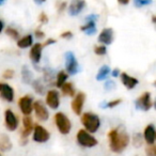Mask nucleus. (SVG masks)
Instances as JSON below:
<instances>
[{"label": "nucleus", "mask_w": 156, "mask_h": 156, "mask_svg": "<svg viewBox=\"0 0 156 156\" xmlns=\"http://www.w3.org/2000/svg\"><path fill=\"white\" fill-rule=\"evenodd\" d=\"M152 23H153V24H155L156 25V15H153L152 16Z\"/></svg>", "instance_id": "de8ad7c7"}, {"label": "nucleus", "mask_w": 156, "mask_h": 156, "mask_svg": "<svg viewBox=\"0 0 156 156\" xmlns=\"http://www.w3.org/2000/svg\"><path fill=\"white\" fill-rule=\"evenodd\" d=\"M80 31L87 35H94L98 32V27H96V22H86L83 25L80 26Z\"/></svg>", "instance_id": "393cba45"}, {"label": "nucleus", "mask_w": 156, "mask_h": 156, "mask_svg": "<svg viewBox=\"0 0 156 156\" xmlns=\"http://www.w3.org/2000/svg\"><path fill=\"white\" fill-rule=\"evenodd\" d=\"M54 122L56 125L58 132L61 135H69L72 130V122L69 120V118L65 115L64 112H58L55 113L54 115Z\"/></svg>", "instance_id": "7ed1b4c3"}, {"label": "nucleus", "mask_w": 156, "mask_h": 156, "mask_svg": "<svg viewBox=\"0 0 156 156\" xmlns=\"http://www.w3.org/2000/svg\"><path fill=\"white\" fill-rule=\"evenodd\" d=\"M57 73L54 69H50L48 66H45L42 69V78L43 80L45 81V83L47 86H55V83H56V76Z\"/></svg>", "instance_id": "6ab92c4d"}, {"label": "nucleus", "mask_w": 156, "mask_h": 156, "mask_svg": "<svg viewBox=\"0 0 156 156\" xmlns=\"http://www.w3.org/2000/svg\"><path fill=\"white\" fill-rule=\"evenodd\" d=\"M20 78H22V83L24 85H31L32 81L34 80V75L33 72L28 65H23L20 69Z\"/></svg>", "instance_id": "412c9836"}, {"label": "nucleus", "mask_w": 156, "mask_h": 156, "mask_svg": "<svg viewBox=\"0 0 156 156\" xmlns=\"http://www.w3.org/2000/svg\"><path fill=\"white\" fill-rule=\"evenodd\" d=\"M80 123L87 132L95 134L100 129L102 122L98 115L91 111H87V112H83V115H80Z\"/></svg>", "instance_id": "f03ea898"}, {"label": "nucleus", "mask_w": 156, "mask_h": 156, "mask_svg": "<svg viewBox=\"0 0 156 156\" xmlns=\"http://www.w3.org/2000/svg\"><path fill=\"white\" fill-rule=\"evenodd\" d=\"M60 90H61V93H62L64 96H67V98H73L74 96L77 94L75 87H74V83H71V81H67V83H65L64 85L62 86V88H61Z\"/></svg>", "instance_id": "bb28decb"}, {"label": "nucleus", "mask_w": 156, "mask_h": 156, "mask_svg": "<svg viewBox=\"0 0 156 156\" xmlns=\"http://www.w3.org/2000/svg\"><path fill=\"white\" fill-rule=\"evenodd\" d=\"M45 104L48 108L51 110H57L59 109L61 105V98L60 92L57 89H49L47 90L45 94Z\"/></svg>", "instance_id": "6e6552de"}, {"label": "nucleus", "mask_w": 156, "mask_h": 156, "mask_svg": "<svg viewBox=\"0 0 156 156\" xmlns=\"http://www.w3.org/2000/svg\"><path fill=\"white\" fill-rule=\"evenodd\" d=\"M153 106V102L151 100V93L150 92H143L136 101H135V107L138 110L149 111Z\"/></svg>", "instance_id": "4468645a"}, {"label": "nucleus", "mask_w": 156, "mask_h": 156, "mask_svg": "<svg viewBox=\"0 0 156 156\" xmlns=\"http://www.w3.org/2000/svg\"><path fill=\"white\" fill-rule=\"evenodd\" d=\"M46 1H47V0H33V2H34L35 5H44V3H45Z\"/></svg>", "instance_id": "a18cd8bd"}, {"label": "nucleus", "mask_w": 156, "mask_h": 156, "mask_svg": "<svg viewBox=\"0 0 156 156\" xmlns=\"http://www.w3.org/2000/svg\"><path fill=\"white\" fill-rule=\"evenodd\" d=\"M7 1H8V0H0V7H2V5H5Z\"/></svg>", "instance_id": "09e8293b"}, {"label": "nucleus", "mask_w": 156, "mask_h": 156, "mask_svg": "<svg viewBox=\"0 0 156 156\" xmlns=\"http://www.w3.org/2000/svg\"><path fill=\"white\" fill-rule=\"evenodd\" d=\"M86 100H87V95H86V93H83V92H77V94L73 98V100H72V102H71V108H72V111H73L76 115H83Z\"/></svg>", "instance_id": "9b49d317"}, {"label": "nucleus", "mask_w": 156, "mask_h": 156, "mask_svg": "<svg viewBox=\"0 0 156 156\" xmlns=\"http://www.w3.org/2000/svg\"><path fill=\"white\" fill-rule=\"evenodd\" d=\"M5 34L12 39L13 41H18L20 39V32L15 28V27L9 26L5 28Z\"/></svg>", "instance_id": "c85d7f7f"}, {"label": "nucleus", "mask_w": 156, "mask_h": 156, "mask_svg": "<svg viewBox=\"0 0 156 156\" xmlns=\"http://www.w3.org/2000/svg\"><path fill=\"white\" fill-rule=\"evenodd\" d=\"M33 112L34 115L39 121L41 122H46L49 119V110H48V107L46 106V104L41 100L34 101V104H33Z\"/></svg>", "instance_id": "1a4fd4ad"}, {"label": "nucleus", "mask_w": 156, "mask_h": 156, "mask_svg": "<svg viewBox=\"0 0 156 156\" xmlns=\"http://www.w3.org/2000/svg\"><path fill=\"white\" fill-rule=\"evenodd\" d=\"M86 5H87L86 0H72L67 5V14L72 17L78 16L85 10Z\"/></svg>", "instance_id": "dca6fc26"}, {"label": "nucleus", "mask_w": 156, "mask_h": 156, "mask_svg": "<svg viewBox=\"0 0 156 156\" xmlns=\"http://www.w3.org/2000/svg\"><path fill=\"white\" fill-rule=\"evenodd\" d=\"M57 41L55 39H52V37H49V39H47L45 42L43 43V46L44 47H46V46H49V45H54V44H56Z\"/></svg>", "instance_id": "79ce46f5"}, {"label": "nucleus", "mask_w": 156, "mask_h": 156, "mask_svg": "<svg viewBox=\"0 0 156 156\" xmlns=\"http://www.w3.org/2000/svg\"><path fill=\"white\" fill-rule=\"evenodd\" d=\"M46 83L45 81L43 80V78H35L34 80L31 83V87H32L33 91L37 94V95H44L46 94L47 90H46Z\"/></svg>", "instance_id": "5701e85b"}, {"label": "nucleus", "mask_w": 156, "mask_h": 156, "mask_svg": "<svg viewBox=\"0 0 156 156\" xmlns=\"http://www.w3.org/2000/svg\"><path fill=\"white\" fill-rule=\"evenodd\" d=\"M43 44L37 42L32 45V47L29 50V59L32 62L33 65H39L42 60V55H43Z\"/></svg>", "instance_id": "2eb2a0df"}, {"label": "nucleus", "mask_w": 156, "mask_h": 156, "mask_svg": "<svg viewBox=\"0 0 156 156\" xmlns=\"http://www.w3.org/2000/svg\"><path fill=\"white\" fill-rule=\"evenodd\" d=\"M117 1L120 5H127L130 2V0H117Z\"/></svg>", "instance_id": "c03bdc74"}, {"label": "nucleus", "mask_w": 156, "mask_h": 156, "mask_svg": "<svg viewBox=\"0 0 156 156\" xmlns=\"http://www.w3.org/2000/svg\"><path fill=\"white\" fill-rule=\"evenodd\" d=\"M145 155L147 156H156V145H147L145 147Z\"/></svg>", "instance_id": "e433bc0d"}, {"label": "nucleus", "mask_w": 156, "mask_h": 156, "mask_svg": "<svg viewBox=\"0 0 156 156\" xmlns=\"http://www.w3.org/2000/svg\"><path fill=\"white\" fill-rule=\"evenodd\" d=\"M98 14H89L85 17L86 22H98Z\"/></svg>", "instance_id": "a19ab883"}, {"label": "nucleus", "mask_w": 156, "mask_h": 156, "mask_svg": "<svg viewBox=\"0 0 156 156\" xmlns=\"http://www.w3.org/2000/svg\"><path fill=\"white\" fill-rule=\"evenodd\" d=\"M69 75L65 72V69H61L57 73L56 76V83H55V86H56L58 89H61L62 86L64 85L65 83H67V79H69Z\"/></svg>", "instance_id": "cd10ccee"}, {"label": "nucleus", "mask_w": 156, "mask_h": 156, "mask_svg": "<svg viewBox=\"0 0 156 156\" xmlns=\"http://www.w3.org/2000/svg\"><path fill=\"white\" fill-rule=\"evenodd\" d=\"M64 67L65 72L69 76L76 75L80 71L79 62H78L77 58H76L75 54L73 51H66L64 54Z\"/></svg>", "instance_id": "423d86ee"}, {"label": "nucleus", "mask_w": 156, "mask_h": 156, "mask_svg": "<svg viewBox=\"0 0 156 156\" xmlns=\"http://www.w3.org/2000/svg\"><path fill=\"white\" fill-rule=\"evenodd\" d=\"M108 137L109 149L115 154H120L128 147L130 142V137L125 129L121 127L112 128L107 134Z\"/></svg>", "instance_id": "f257e3e1"}, {"label": "nucleus", "mask_w": 156, "mask_h": 156, "mask_svg": "<svg viewBox=\"0 0 156 156\" xmlns=\"http://www.w3.org/2000/svg\"><path fill=\"white\" fill-rule=\"evenodd\" d=\"M37 20H39L40 24L43 26V25H47L48 24V22H49V17H48V15L45 13V12H41V13L39 14Z\"/></svg>", "instance_id": "f704fd0d"}, {"label": "nucleus", "mask_w": 156, "mask_h": 156, "mask_svg": "<svg viewBox=\"0 0 156 156\" xmlns=\"http://www.w3.org/2000/svg\"><path fill=\"white\" fill-rule=\"evenodd\" d=\"M33 37H34L37 41H42V40L45 39V32H44L42 29H35L34 33H33Z\"/></svg>", "instance_id": "4c0bfd02"}, {"label": "nucleus", "mask_w": 156, "mask_h": 156, "mask_svg": "<svg viewBox=\"0 0 156 156\" xmlns=\"http://www.w3.org/2000/svg\"><path fill=\"white\" fill-rule=\"evenodd\" d=\"M110 75H111V77H113V78H118L121 75V71H120L119 69H111Z\"/></svg>", "instance_id": "37998d69"}, {"label": "nucleus", "mask_w": 156, "mask_h": 156, "mask_svg": "<svg viewBox=\"0 0 156 156\" xmlns=\"http://www.w3.org/2000/svg\"><path fill=\"white\" fill-rule=\"evenodd\" d=\"M67 2L66 1H60L59 2V5H57V11H58V13H63L64 11H66L67 10Z\"/></svg>", "instance_id": "58836bf2"}, {"label": "nucleus", "mask_w": 156, "mask_h": 156, "mask_svg": "<svg viewBox=\"0 0 156 156\" xmlns=\"http://www.w3.org/2000/svg\"><path fill=\"white\" fill-rule=\"evenodd\" d=\"M115 39V32H113V29L110 27H106V28L102 29L100 33H98V42L103 45H111Z\"/></svg>", "instance_id": "f3484780"}, {"label": "nucleus", "mask_w": 156, "mask_h": 156, "mask_svg": "<svg viewBox=\"0 0 156 156\" xmlns=\"http://www.w3.org/2000/svg\"><path fill=\"white\" fill-rule=\"evenodd\" d=\"M76 142L81 147H94L98 144V140L93 134L87 132L85 128H81L76 134Z\"/></svg>", "instance_id": "20e7f679"}, {"label": "nucleus", "mask_w": 156, "mask_h": 156, "mask_svg": "<svg viewBox=\"0 0 156 156\" xmlns=\"http://www.w3.org/2000/svg\"><path fill=\"white\" fill-rule=\"evenodd\" d=\"M143 135H141L140 133H136V134H134V136H133L132 138V142H133V145H134L135 147H140L141 145H142V142H143Z\"/></svg>", "instance_id": "7c9ffc66"}, {"label": "nucleus", "mask_w": 156, "mask_h": 156, "mask_svg": "<svg viewBox=\"0 0 156 156\" xmlns=\"http://www.w3.org/2000/svg\"><path fill=\"white\" fill-rule=\"evenodd\" d=\"M110 73H111L110 66L107 64H103L102 66L98 69V73H96L95 79L98 81H104L108 78V76L110 75Z\"/></svg>", "instance_id": "a878e982"}, {"label": "nucleus", "mask_w": 156, "mask_h": 156, "mask_svg": "<svg viewBox=\"0 0 156 156\" xmlns=\"http://www.w3.org/2000/svg\"><path fill=\"white\" fill-rule=\"evenodd\" d=\"M18 108L23 115H31L33 112V104H34V98L30 94L23 95L18 100Z\"/></svg>", "instance_id": "9d476101"}, {"label": "nucleus", "mask_w": 156, "mask_h": 156, "mask_svg": "<svg viewBox=\"0 0 156 156\" xmlns=\"http://www.w3.org/2000/svg\"><path fill=\"white\" fill-rule=\"evenodd\" d=\"M14 76H15V71L12 69H5L2 73V78L5 79V80H11V79L14 78Z\"/></svg>", "instance_id": "473e14b6"}, {"label": "nucleus", "mask_w": 156, "mask_h": 156, "mask_svg": "<svg viewBox=\"0 0 156 156\" xmlns=\"http://www.w3.org/2000/svg\"><path fill=\"white\" fill-rule=\"evenodd\" d=\"M34 41V37L33 34L29 33V34H26L24 37H20L18 41H16V46H17L20 49H27V48H31Z\"/></svg>", "instance_id": "4be33fe9"}, {"label": "nucleus", "mask_w": 156, "mask_h": 156, "mask_svg": "<svg viewBox=\"0 0 156 156\" xmlns=\"http://www.w3.org/2000/svg\"><path fill=\"white\" fill-rule=\"evenodd\" d=\"M154 87H156V81H154Z\"/></svg>", "instance_id": "3c124183"}, {"label": "nucleus", "mask_w": 156, "mask_h": 156, "mask_svg": "<svg viewBox=\"0 0 156 156\" xmlns=\"http://www.w3.org/2000/svg\"><path fill=\"white\" fill-rule=\"evenodd\" d=\"M50 139V133L41 124H35L32 133V140L37 143H46Z\"/></svg>", "instance_id": "f8f14e48"}, {"label": "nucleus", "mask_w": 156, "mask_h": 156, "mask_svg": "<svg viewBox=\"0 0 156 156\" xmlns=\"http://www.w3.org/2000/svg\"><path fill=\"white\" fill-rule=\"evenodd\" d=\"M12 147H13V143L11 141V138L7 134L0 135V152L11 151Z\"/></svg>", "instance_id": "b1692460"}, {"label": "nucleus", "mask_w": 156, "mask_h": 156, "mask_svg": "<svg viewBox=\"0 0 156 156\" xmlns=\"http://www.w3.org/2000/svg\"><path fill=\"white\" fill-rule=\"evenodd\" d=\"M153 107H154V108L156 109V100H155V102L153 103Z\"/></svg>", "instance_id": "8fccbe9b"}, {"label": "nucleus", "mask_w": 156, "mask_h": 156, "mask_svg": "<svg viewBox=\"0 0 156 156\" xmlns=\"http://www.w3.org/2000/svg\"><path fill=\"white\" fill-rule=\"evenodd\" d=\"M134 5L136 8H142L145 5H149L153 2V0H133Z\"/></svg>", "instance_id": "72a5a7b5"}, {"label": "nucleus", "mask_w": 156, "mask_h": 156, "mask_svg": "<svg viewBox=\"0 0 156 156\" xmlns=\"http://www.w3.org/2000/svg\"><path fill=\"white\" fill-rule=\"evenodd\" d=\"M3 30H5V23H3L2 20H0V34L2 33Z\"/></svg>", "instance_id": "49530a36"}, {"label": "nucleus", "mask_w": 156, "mask_h": 156, "mask_svg": "<svg viewBox=\"0 0 156 156\" xmlns=\"http://www.w3.org/2000/svg\"><path fill=\"white\" fill-rule=\"evenodd\" d=\"M94 54L100 57L105 56L107 54V46L103 45V44H98V45L94 46Z\"/></svg>", "instance_id": "2f4dec72"}, {"label": "nucleus", "mask_w": 156, "mask_h": 156, "mask_svg": "<svg viewBox=\"0 0 156 156\" xmlns=\"http://www.w3.org/2000/svg\"><path fill=\"white\" fill-rule=\"evenodd\" d=\"M23 127L20 130V145H26L28 143V138L30 135H32L34 129V122L31 115H24L22 120Z\"/></svg>", "instance_id": "39448f33"}, {"label": "nucleus", "mask_w": 156, "mask_h": 156, "mask_svg": "<svg viewBox=\"0 0 156 156\" xmlns=\"http://www.w3.org/2000/svg\"><path fill=\"white\" fill-rule=\"evenodd\" d=\"M122 103L121 98H115L112 101H108V102H103L102 104H100V107L103 109H111V108H115L117 106H119Z\"/></svg>", "instance_id": "c756f323"}, {"label": "nucleus", "mask_w": 156, "mask_h": 156, "mask_svg": "<svg viewBox=\"0 0 156 156\" xmlns=\"http://www.w3.org/2000/svg\"><path fill=\"white\" fill-rule=\"evenodd\" d=\"M120 79H121V83L124 87L127 90H133L137 87V85L139 83V80L134 76H130L129 74H127L126 72H122L121 75H120Z\"/></svg>", "instance_id": "a211bd4d"}, {"label": "nucleus", "mask_w": 156, "mask_h": 156, "mask_svg": "<svg viewBox=\"0 0 156 156\" xmlns=\"http://www.w3.org/2000/svg\"><path fill=\"white\" fill-rule=\"evenodd\" d=\"M74 37V33L72 32V31L67 30V31H63L62 33L60 34V37L62 40H66V41H69V40H72Z\"/></svg>", "instance_id": "ea45409f"}, {"label": "nucleus", "mask_w": 156, "mask_h": 156, "mask_svg": "<svg viewBox=\"0 0 156 156\" xmlns=\"http://www.w3.org/2000/svg\"><path fill=\"white\" fill-rule=\"evenodd\" d=\"M0 98L7 103H13L15 100V90L11 85L0 81Z\"/></svg>", "instance_id": "ddd939ff"}, {"label": "nucleus", "mask_w": 156, "mask_h": 156, "mask_svg": "<svg viewBox=\"0 0 156 156\" xmlns=\"http://www.w3.org/2000/svg\"><path fill=\"white\" fill-rule=\"evenodd\" d=\"M104 89L106 91H112V90L115 89V83L112 80V79H107L104 83Z\"/></svg>", "instance_id": "c9c22d12"}, {"label": "nucleus", "mask_w": 156, "mask_h": 156, "mask_svg": "<svg viewBox=\"0 0 156 156\" xmlns=\"http://www.w3.org/2000/svg\"><path fill=\"white\" fill-rule=\"evenodd\" d=\"M3 122L9 132H15L20 126V118L11 108H7L3 112Z\"/></svg>", "instance_id": "0eeeda50"}, {"label": "nucleus", "mask_w": 156, "mask_h": 156, "mask_svg": "<svg viewBox=\"0 0 156 156\" xmlns=\"http://www.w3.org/2000/svg\"><path fill=\"white\" fill-rule=\"evenodd\" d=\"M0 156H1V154H0Z\"/></svg>", "instance_id": "603ef678"}, {"label": "nucleus", "mask_w": 156, "mask_h": 156, "mask_svg": "<svg viewBox=\"0 0 156 156\" xmlns=\"http://www.w3.org/2000/svg\"><path fill=\"white\" fill-rule=\"evenodd\" d=\"M143 139L147 145H153L156 141V129L153 124H149L145 126L143 130Z\"/></svg>", "instance_id": "aec40b11"}]
</instances>
